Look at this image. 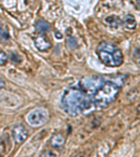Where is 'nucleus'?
I'll return each instance as SVG.
<instances>
[{"label": "nucleus", "mask_w": 140, "mask_h": 157, "mask_svg": "<svg viewBox=\"0 0 140 157\" xmlns=\"http://www.w3.org/2000/svg\"><path fill=\"white\" fill-rule=\"evenodd\" d=\"M36 29L37 32L40 33H46L50 31V25L46 20H40L37 22L36 24Z\"/></svg>", "instance_id": "1a4fd4ad"}, {"label": "nucleus", "mask_w": 140, "mask_h": 157, "mask_svg": "<svg viewBox=\"0 0 140 157\" xmlns=\"http://www.w3.org/2000/svg\"><path fill=\"white\" fill-rule=\"evenodd\" d=\"M13 136L14 140L18 144H22L28 138V132L22 125H16L13 129Z\"/></svg>", "instance_id": "39448f33"}, {"label": "nucleus", "mask_w": 140, "mask_h": 157, "mask_svg": "<svg viewBox=\"0 0 140 157\" xmlns=\"http://www.w3.org/2000/svg\"><path fill=\"white\" fill-rule=\"evenodd\" d=\"M55 37L57 38L58 39H62V35L61 34V33L60 32H57L55 33Z\"/></svg>", "instance_id": "a211bd4d"}, {"label": "nucleus", "mask_w": 140, "mask_h": 157, "mask_svg": "<svg viewBox=\"0 0 140 157\" xmlns=\"http://www.w3.org/2000/svg\"><path fill=\"white\" fill-rule=\"evenodd\" d=\"M5 144L4 140L0 138V154H3L4 152H5Z\"/></svg>", "instance_id": "dca6fc26"}, {"label": "nucleus", "mask_w": 140, "mask_h": 157, "mask_svg": "<svg viewBox=\"0 0 140 157\" xmlns=\"http://www.w3.org/2000/svg\"><path fill=\"white\" fill-rule=\"evenodd\" d=\"M10 58H11V62L15 63V64H20L22 62L21 57L19 55H18L17 53H11Z\"/></svg>", "instance_id": "9b49d317"}, {"label": "nucleus", "mask_w": 140, "mask_h": 157, "mask_svg": "<svg viewBox=\"0 0 140 157\" xmlns=\"http://www.w3.org/2000/svg\"><path fill=\"white\" fill-rule=\"evenodd\" d=\"M68 44L70 45V48L72 49H74L77 47L78 44H77V40H76V38L74 36H70L68 38Z\"/></svg>", "instance_id": "f8f14e48"}, {"label": "nucleus", "mask_w": 140, "mask_h": 157, "mask_svg": "<svg viewBox=\"0 0 140 157\" xmlns=\"http://www.w3.org/2000/svg\"><path fill=\"white\" fill-rule=\"evenodd\" d=\"M76 86L83 92L90 112L108 107L115 101L121 91L120 86L114 81L100 76L81 80Z\"/></svg>", "instance_id": "f257e3e1"}, {"label": "nucleus", "mask_w": 140, "mask_h": 157, "mask_svg": "<svg viewBox=\"0 0 140 157\" xmlns=\"http://www.w3.org/2000/svg\"><path fill=\"white\" fill-rule=\"evenodd\" d=\"M40 157H56V156L51 151H46L43 152Z\"/></svg>", "instance_id": "2eb2a0df"}, {"label": "nucleus", "mask_w": 140, "mask_h": 157, "mask_svg": "<svg viewBox=\"0 0 140 157\" xmlns=\"http://www.w3.org/2000/svg\"><path fill=\"white\" fill-rule=\"evenodd\" d=\"M63 110L71 117L89 113L88 106L83 94L77 86L70 87L65 90L61 98Z\"/></svg>", "instance_id": "f03ea898"}, {"label": "nucleus", "mask_w": 140, "mask_h": 157, "mask_svg": "<svg viewBox=\"0 0 140 157\" xmlns=\"http://www.w3.org/2000/svg\"><path fill=\"white\" fill-rule=\"evenodd\" d=\"M47 120V112L42 109H36L30 113L27 116L28 122L30 125L34 127L44 124Z\"/></svg>", "instance_id": "20e7f679"}, {"label": "nucleus", "mask_w": 140, "mask_h": 157, "mask_svg": "<svg viewBox=\"0 0 140 157\" xmlns=\"http://www.w3.org/2000/svg\"><path fill=\"white\" fill-rule=\"evenodd\" d=\"M0 38H1V39L4 42L8 41L10 39L9 33L8 32H6V31L2 32L1 34H0Z\"/></svg>", "instance_id": "4468645a"}, {"label": "nucleus", "mask_w": 140, "mask_h": 157, "mask_svg": "<svg viewBox=\"0 0 140 157\" xmlns=\"http://www.w3.org/2000/svg\"><path fill=\"white\" fill-rule=\"evenodd\" d=\"M4 87H5L4 81L2 80V79H1V78H0V90H1L2 88H4Z\"/></svg>", "instance_id": "f3484780"}, {"label": "nucleus", "mask_w": 140, "mask_h": 157, "mask_svg": "<svg viewBox=\"0 0 140 157\" xmlns=\"http://www.w3.org/2000/svg\"><path fill=\"white\" fill-rule=\"evenodd\" d=\"M97 54L101 62L108 67H119L123 62V55L121 50L111 43H101L97 50Z\"/></svg>", "instance_id": "7ed1b4c3"}, {"label": "nucleus", "mask_w": 140, "mask_h": 157, "mask_svg": "<svg viewBox=\"0 0 140 157\" xmlns=\"http://www.w3.org/2000/svg\"><path fill=\"white\" fill-rule=\"evenodd\" d=\"M125 27L128 29H134L137 26V22L134 17L132 15H127L123 20Z\"/></svg>", "instance_id": "9d476101"}, {"label": "nucleus", "mask_w": 140, "mask_h": 157, "mask_svg": "<svg viewBox=\"0 0 140 157\" xmlns=\"http://www.w3.org/2000/svg\"><path fill=\"white\" fill-rule=\"evenodd\" d=\"M74 157H83V156H81V155H78V156H76Z\"/></svg>", "instance_id": "aec40b11"}, {"label": "nucleus", "mask_w": 140, "mask_h": 157, "mask_svg": "<svg viewBox=\"0 0 140 157\" xmlns=\"http://www.w3.org/2000/svg\"><path fill=\"white\" fill-rule=\"evenodd\" d=\"M7 57L6 54L4 52H0V66H3L6 64L7 62Z\"/></svg>", "instance_id": "ddd939ff"}, {"label": "nucleus", "mask_w": 140, "mask_h": 157, "mask_svg": "<svg viewBox=\"0 0 140 157\" xmlns=\"http://www.w3.org/2000/svg\"><path fill=\"white\" fill-rule=\"evenodd\" d=\"M34 45L37 48L42 52L46 51L51 47V44L45 36H39L34 40Z\"/></svg>", "instance_id": "423d86ee"}, {"label": "nucleus", "mask_w": 140, "mask_h": 157, "mask_svg": "<svg viewBox=\"0 0 140 157\" xmlns=\"http://www.w3.org/2000/svg\"><path fill=\"white\" fill-rule=\"evenodd\" d=\"M2 32V26L1 22H0V34H1Z\"/></svg>", "instance_id": "6ab92c4d"}, {"label": "nucleus", "mask_w": 140, "mask_h": 157, "mask_svg": "<svg viewBox=\"0 0 140 157\" xmlns=\"http://www.w3.org/2000/svg\"><path fill=\"white\" fill-rule=\"evenodd\" d=\"M104 23L107 25L109 27H111V28H118V27L120 26V25L123 23L122 20L120 19V17L115 15H111V16H109L106 17L104 20Z\"/></svg>", "instance_id": "0eeeda50"}, {"label": "nucleus", "mask_w": 140, "mask_h": 157, "mask_svg": "<svg viewBox=\"0 0 140 157\" xmlns=\"http://www.w3.org/2000/svg\"><path fill=\"white\" fill-rule=\"evenodd\" d=\"M50 143L54 148H59L65 145V138L60 134H55L50 140Z\"/></svg>", "instance_id": "6e6552de"}]
</instances>
